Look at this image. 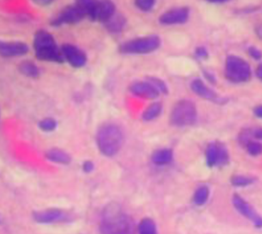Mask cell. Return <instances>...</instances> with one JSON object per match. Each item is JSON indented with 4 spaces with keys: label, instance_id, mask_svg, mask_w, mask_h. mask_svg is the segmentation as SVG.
Masks as SVG:
<instances>
[{
    "label": "cell",
    "instance_id": "30bf717a",
    "mask_svg": "<svg viewBox=\"0 0 262 234\" xmlns=\"http://www.w3.org/2000/svg\"><path fill=\"white\" fill-rule=\"evenodd\" d=\"M116 5L111 1H94L93 0L89 17L92 21L106 23L115 15Z\"/></svg>",
    "mask_w": 262,
    "mask_h": 234
},
{
    "label": "cell",
    "instance_id": "ffe728a7",
    "mask_svg": "<svg viewBox=\"0 0 262 234\" xmlns=\"http://www.w3.org/2000/svg\"><path fill=\"white\" fill-rule=\"evenodd\" d=\"M210 197V189L206 185H200L195 189L193 195V202L196 206L205 205Z\"/></svg>",
    "mask_w": 262,
    "mask_h": 234
},
{
    "label": "cell",
    "instance_id": "4fadbf2b",
    "mask_svg": "<svg viewBox=\"0 0 262 234\" xmlns=\"http://www.w3.org/2000/svg\"><path fill=\"white\" fill-rule=\"evenodd\" d=\"M61 52L64 58L74 68H82L86 64L88 60L86 54L73 44H63L61 47Z\"/></svg>",
    "mask_w": 262,
    "mask_h": 234
},
{
    "label": "cell",
    "instance_id": "6da1fadb",
    "mask_svg": "<svg viewBox=\"0 0 262 234\" xmlns=\"http://www.w3.org/2000/svg\"><path fill=\"white\" fill-rule=\"evenodd\" d=\"M100 231L101 234H136V226L134 219L113 202L102 210Z\"/></svg>",
    "mask_w": 262,
    "mask_h": 234
},
{
    "label": "cell",
    "instance_id": "ba28073f",
    "mask_svg": "<svg viewBox=\"0 0 262 234\" xmlns=\"http://www.w3.org/2000/svg\"><path fill=\"white\" fill-rule=\"evenodd\" d=\"M205 161L209 168H223L229 164L230 161L229 149L224 143L213 141L207 145Z\"/></svg>",
    "mask_w": 262,
    "mask_h": 234
},
{
    "label": "cell",
    "instance_id": "5bb4252c",
    "mask_svg": "<svg viewBox=\"0 0 262 234\" xmlns=\"http://www.w3.org/2000/svg\"><path fill=\"white\" fill-rule=\"evenodd\" d=\"M130 91L135 96L148 100L158 98L160 92L156 87L149 81H137L131 84Z\"/></svg>",
    "mask_w": 262,
    "mask_h": 234
},
{
    "label": "cell",
    "instance_id": "d6986e66",
    "mask_svg": "<svg viewBox=\"0 0 262 234\" xmlns=\"http://www.w3.org/2000/svg\"><path fill=\"white\" fill-rule=\"evenodd\" d=\"M126 19L121 14H115L106 23H104L106 30L112 34L120 33L126 25Z\"/></svg>",
    "mask_w": 262,
    "mask_h": 234
},
{
    "label": "cell",
    "instance_id": "d6a6232c",
    "mask_svg": "<svg viewBox=\"0 0 262 234\" xmlns=\"http://www.w3.org/2000/svg\"><path fill=\"white\" fill-rule=\"evenodd\" d=\"M253 136L257 140H262V129H258L254 131Z\"/></svg>",
    "mask_w": 262,
    "mask_h": 234
},
{
    "label": "cell",
    "instance_id": "e575fe53",
    "mask_svg": "<svg viewBox=\"0 0 262 234\" xmlns=\"http://www.w3.org/2000/svg\"><path fill=\"white\" fill-rule=\"evenodd\" d=\"M52 3V2L50 1V0H40V1L35 2L36 4L41 6L50 5Z\"/></svg>",
    "mask_w": 262,
    "mask_h": 234
},
{
    "label": "cell",
    "instance_id": "9a60e30c",
    "mask_svg": "<svg viewBox=\"0 0 262 234\" xmlns=\"http://www.w3.org/2000/svg\"><path fill=\"white\" fill-rule=\"evenodd\" d=\"M29 51V47L21 41H3L0 44V52L5 57L24 55Z\"/></svg>",
    "mask_w": 262,
    "mask_h": 234
},
{
    "label": "cell",
    "instance_id": "d4e9b609",
    "mask_svg": "<svg viewBox=\"0 0 262 234\" xmlns=\"http://www.w3.org/2000/svg\"><path fill=\"white\" fill-rule=\"evenodd\" d=\"M244 144L245 145L246 151L250 156L257 157L262 155V142L249 139Z\"/></svg>",
    "mask_w": 262,
    "mask_h": 234
},
{
    "label": "cell",
    "instance_id": "cb8c5ba5",
    "mask_svg": "<svg viewBox=\"0 0 262 234\" xmlns=\"http://www.w3.org/2000/svg\"><path fill=\"white\" fill-rule=\"evenodd\" d=\"M139 234H157L156 223L150 218H145L139 224Z\"/></svg>",
    "mask_w": 262,
    "mask_h": 234
},
{
    "label": "cell",
    "instance_id": "9c48e42d",
    "mask_svg": "<svg viewBox=\"0 0 262 234\" xmlns=\"http://www.w3.org/2000/svg\"><path fill=\"white\" fill-rule=\"evenodd\" d=\"M232 203L237 212L251 222L256 229H262V216L257 212L247 200L238 194H234L232 197Z\"/></svg>",
    "mask_w": 262,
    "mask_h": 234
},
{
    "label": "cell",
    "instance_id": "277c9868",
    "mask_svg": "<svg viewBox=\"0 0 262 234\" xmlns=\"http://www.w3.org/2000/svg\"><path fill=\"white\" fill-rule=\"evenodd\" d=\"M251 68L249 62L236 55L227 56L225 62V76L229 81L243 83L251 77Z\"/></svg>",
    "mask_w": 262,
    "mask_h": 234
},
{
    "label": "cell",
    "instance_id": "f1b7e54d",
    "mask_svg": "<svg viewBox=\"0 0 262 234\" xmlns=\"http://www.w3.org/2000/svg\"><path fill=\"white\" fill-rule=\"evenodd\" d=\"M249 54L251 57L256 60H261L262 58V51L255 46H251L248 50Z\"/></svg>",
    "mask_w": 262,
    "mask_h": 234
},
{
    "label": "cell",
    "instance_id": "8fae6325",
    "mask_svg": "<svg viewBox=\"0 0 262 234\" xmlns=\"http://www.w3.org/2000/svg\"><path fill=\"white\" fill-rule=\"evenodd\" d=\"M34 220L39 224H53L69 221L70 215L59 209H48L33 213Z\"/></svg>",
    "mask_w": 262,
    "mask_h": 234
},
{
    "label": "cell",
    "instance_id": "484cf974",
    "mask_svg": "<svg viewBox=\"0 0 262 234\" xmlns=\"http://www.w3.org/2000/svg\"><path fill=\"white\" fill-rule=\"evenodd\" d=\"M57 125V121L52 118L43 119L39 122V128L45 132H51V131L55 130Z\"/></svg>",
    "mask_w": 262,
    "mask_h": 234
},
{
    "label": "cell",
    "instance_id": "603a6c76",
    "mask_svg": "<svg viewBox=\"0 0 262 234\" xmlns=\"http://www.w3.org/2000/svg\"><path fill=\"white\" fill-rule=\"evenodd\" d=\"M19 69L21 73L28 77L37 78L41 73L37 65L29 60L21 62L19 66Z\"/></svg>",
    "mask_w": 262,
    "mask_h": 234
},
{
    "label": "cell",
    "instance_id": "f546056e",
    "mask_svg": "<svg viewBox=\"0 0 262 234\" xmlns=\"http://www.w3.org/2000/svg\"><path fill=\"white\" fill-rule=\"evenodd\" d=\"M195 56L199 58H206L208 56V51L205 47L201 46V47L197 48L195 51Z\"/></svg>",
    "mask_w": 262,
    "mask_h": 234
},
{
    "label": "cell",
    "instance_id": "83f0119b",
    "mask_svg": "<svg viewBox=\"0 0 262 234\" xmlns=\"http://www.w3.org/2000/svg\"><path fill=\"white\" fill-rule=\"evenodd\" d=\"M148 81L150 82L152 84H154L157 90L159 91V92L163 93V94H168V87H167L166 84L162 80H161L160 78L153 77V76H152V77L148 78Z\"/></svg>",
    "mask_w": 262,
    "mask_h": 234
},
{
    "label": "cell",
    "instance_id": "52a82bcc",
    "mask_svg": "<svg viewBox=\"0 0 262 234\" xmlns=\"http://www.w3.org/2000/svg\"><path fill=\"white\" fill-rule=\"evenodd\" d=\"M88 17V0H80L71 5L64 7L52 19V26H58L63 24L78 23Z\"/></svg>",
    "mask_w": 262,
    "mask_h": 234
},
{
    "label": "cell",
    "instance_id": "7402d4cb",
    "mask_svg": "<svg viewBox=\"0 0 262 234\" xmlns=\"http://www.w3.org/2000/svg\"><path fill=\"white\" fill-rule=\"evenodd\" d=\"M256 182V178L251 175H235L231 179V183L233 186L238 188H245L251 186Z\"/></svg>",
    "mask_w": 262,
    "mask_h": 234
},
{
    "label": "cell",
    "instance_id": "3957f363",
    "mask_svg": "<svg viewBox=\"0 0 262 234\" xmlns=\"http://www.w3.org/2000/svg\"><path fill=\"white\" fill-rule=\"evenodd\" d=\"M34 49L35 55L40 60L47 61L62 62L63 55L53 35L44 30H39L34 37Z\"/></svg>",
    "mask_w": 262,
    "mask_h": 234
},
{
    "label": "cell",
    "instance_id": "5b68a950",
    "mask_svg": "<svg viewBox=\"0 0 262 234\" xmlns=\"http://www.w3.org/2000/svg\"><path fill=\"white\" fill-rule=\"evenodd\" d=\"M197 108L194 102L188 99L179 100L173 108L170 122L177 127L191 126L197 120Z\"/></svg>",
    "mask_w": 262,
    "mask_h": 234
},
{
    "label": "cell",
    "instance_id": "e0dca14e",
    "mask_svg": "<svg viewBox=\"0 0 262 234\" xmlns=\"http://www.w3.org/2000/svg\"><path fill=\"white\" fill-rule=\"evenodd\" d=\"M174 158V153L170 148H161L155 151L151 160L157 166H164L170 164Z\"/></svg>",
    "mask_w": 262,
    "mask_h": 234
},
{
    "label": "cell",
    "instance_id": "4316f807",
    "mask_svg": "<svg viewBox=\"0 0 262 234\" xmlns=\"http://www.w3.org/2000/svg\"><path fill=\"white\" fill-rule=\"evenodd\" d=\"M154 0H138L135 4L141 11L148 12L151 11L155 5Z\"/></svg>",
    "mask_w": 262,
    "mask_h": 234
},
{
    "label": "cell",
    "instance_id": "8992f818",
    "mask_svg": "<svg viewBox=\"0 0 262 234\" xmlns=\"http://www.w3.org/2000/svg\"><path fill=\"white\" fill-rule=\"evenodd\" d=\"M161 39L158 35H148L129 40L121 45L120 51L126 54H145L159 49Z\"/></svg>",
    "mask_w": 262,
    "mask_h": 234
},
{
    "label": "cell",
    "instance_id": "7a4b0ae2",
    "mask_svg": "<svg viewBox=\"0 0 262 234\" xmlns=\"http://www.w3.org/2000/svg\"><path fill=\"white\" fill-rule=\"evenodd\" d=\"M124 140L122 129L116 123H104L97 132L98 148L106 157H114L118 154L124 144Z\"/></svg>",
    "mask_w": 262,
    "mask_h": 234
},
{
    "label": "cell",
    "instance_id": "7c38bea8",
    "mask_svg": "<svg viewBox=\"0 0 262 234\" xmlns=\"http://www.w3.org/2000/svg\"><path fill=\"white\" fill-rule=\"evenodd\" d=\"M189 15H190V11L188 8L177 7L161 14L159 21L163 25H179L187 22Z\"/></svg>",
    "mask_w": 262,
    "mask_h": 234
},
{
    "label": "cell",
    "instance_id": "44dd1931",
    "mask_svg": "<svg viewBox=\"0 0 262 234\" xmlns=\"http://www.w3.org/2000/svg\"><path fill=\"white\" fill-rule=\"evenodd\" d=\"M163 112V104L160 102H155L145 110L142 114V119L147 122L154 120L161 116Z\"/></svg>",
    "mask_w": 262,
    "mask_h": 234
},
{
    "label": "cell",
    "instance_id": "2e32d148",
    "mask_svg": "<svg viewBox=\"0 0 262 234\" xmlns=\"http://www.w3.org/2000/svg\"><path fill=\"white\" fill-rule=\"evenodd\" d=\"M190 87L193 92L197 96H200L201 98L216 102H220L223 100V99L217 94L216 92L211 90L202 80L199 79V78L192 80Z\"/></svg>",
    "mask_w": 262,
    "mask_h": 234
},
{
    "label": "cell",
    "instance_id": "1f68e13d",
    "mask_svg": "<svg viewBox=\"0 0 262 234\" xmlns=\"http://www.w3.org/2000/svg\"><path fill=\"white\" fill-rule=\"evenodd\" d=\"M253 113L256 117L262 119V104L256 107V108L254 109Z\"/></svg>",
    "mask_w": 262,
    "mask_h": 234
},
{
    "label": "cell",
    "instance_id": "ac0fdd59",
    "mask_svg": "<svg viewBox=\"0 0 262 234\" xmlns=\"http://www.w3.org/2000/svg\"><path fill=\"white\" fill-rule=\"evenodd\" d=\"M46 158L52 162L58 164L67 165L71 162V157L66 151L60 148H52L47 151Z\"/></svg>",
    "mask_w": 262,
    "mask_h": 234
},
{
    "label": "cell",
    "instance_id": "836d02e7",
    "mask_svg": "<svg viewBox=\"0 0 262 234\" xmlns=\"http://www.w3.org/2000/svg\"><path fill=\"white\" fill-rule=\"evenodd\" d=\"M256 74L260 80H262V62L258 66L257 70H256Z\"/></svg>",
    "mask_w": 262,
    "mask_h": 234
},
{
    "label": "cell",
    "instance_id": "4dcf8cb0",
    "mask_svg": "<svg viewBox=\"0 0 262 234\" xmlns=\"http://www.w3.org/2000/svg\"><path fill=\"white\" fill-rule=\"evenodd\" d=\"M95 168L94 163H93V161L88 160L84 161L83 164H82V169H83V171L85 173H92L94 171Z\"/></svg>",
    "mask_w": 262,
    "mask_h": 234
}]
</instances>
